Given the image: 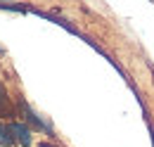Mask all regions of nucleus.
I'll return each instance as SVG.
<instances>
[{
	"mask_svg": "<svg viewBox=\"0 0 154 147\" xmlns=\"http://www.w3.org/2000/svg\"><path fill=\"white\" fill-rule=\"evenodd\" d=\"M14 109L10 105V95H7V88L0 83V116H12Z\"/></svg>",
	"mask_w": 154,
	"mask_h": 147,
	"instance_id": "obj_3",
	"label": "nucleus"
},
{
	"mask_svg": "<svg viewBox=\"0 0 154 147\" xmlns=\"http://www.w3.org/2000/svg\"><path fill=\"white\" fill-rule=\"evenodd\" d=\"M0 52H2V45H0Z\"/></svg>",
	"mask_w": 154,
	"mask_h": 147,
	"instance_id": "obj_6",
	"label": "nucleus"
},
{
	"mask_svg": "<svg viewBox=\"0 0 154 147\" xmlns=\"http://www.w3.org/2000/svg\"><path fill=\"white\" fill-rule=\"evenodd\" d=\"M7 128H10V133H12V138H14V140H17L19 145H26V147L31 145V130L26 128L24 124H10Z\"/></svg>",
	"mask_w": 154,
	"mask_h": 147,
	"instance_id": "obj_1",
	"label": "nucleus"
},
{
	"mask_svg": "<svg viewBox=\"0 0 154 147\" xmlns=\"http://www.w3.org/2000/svg\"><path fill=\"white\" fill-rule=\"evenodd\" d=\"M149 133H152V145H154V126H149Z\"/></svg>",
	"mask_w": 154,
	"mask_h": 147,
	"instance_id": "obj_5",
	"label": "nucleus"
},
{
	"mask_svg": "<svg viewBox=\"0 0 154 147\" xmlns=\"http://www.w3.org/2000/svg\"><path fill=\"white\" fill-rule=\"evenodd\" d=\"M19 109L24 111V116H26V119H29V121H31V124H33L36 128H40V130H48V133H50V126H48L45 121H40L38 116L33 114V109H31V107H29L26 102H19Z\"/></svg>",
	"mask_w": 154,
	"mask_h": 147,
	"instance_id": "obj_2",
	"label": "nucleus"
},
{
	"mask_svg": "<svg viewBox=\"0 0 154 147\" xmlns=\"http://www.w3.org/2000/svg\"><path fill=\"white\" fill-rule=\"evenodd\" d=\"M12 142H14V138H12L10 128L0 124V145H12Z\"/></svg>",
	"mask_w": 154,
	"mask_h": 147,
	"instance_id": "obj_4",
	"label": "nucleus"
}]
</instances>
